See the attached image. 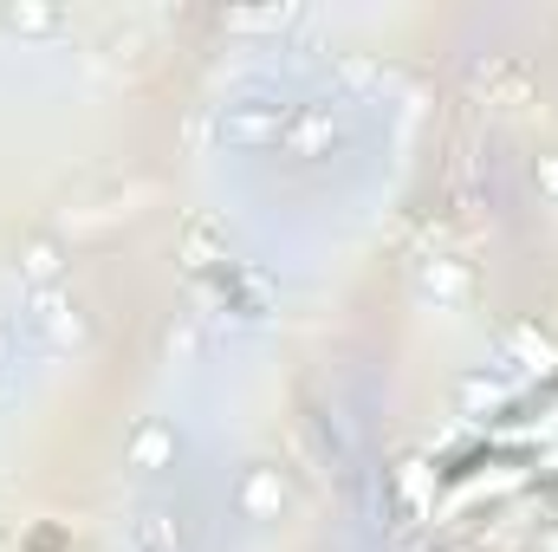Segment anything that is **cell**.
<instances>
[{
    "label": "cell",
    "instance_id": "cell-2",
    "mask_svg": "<svg viewBox=\"0 0 558 552\" xmlns=\"http://www.w3.org/2000/svg\"><path fill=\"white\" fill-rule=\"evenodd\" d=\"M286 124H292V111H286V105L254 98V105H228V118H221V137L241 143V149H260V143H286Z\"/></svg>",
    "mask_w": 558,
    "mask_h": 552
},
{
    "label": "cell",
    "instance_id": "cell-1",
    "mask_svg": "<svg viewBox=\"0 0 558 552\" xmlns=\"http://www.w3.org/2000/svg\"><path fill=\"white\" fill-rule=\"evenodd\" d=\"M234 507H241L247 520H279V514L292 507L286 468H279V461H247V468H241V488H234Z\"/></svg>",
    "mask_w": 558,
    "mask_h": 552
},
{
    "label": "cell",
    "instance_id": "cell-5",
    "mask_svg": "<svg viewBox=\"0 0 558 552\" xmlns=\"http://www.w3.org/2000/svg\"><path fill=\"white\" fill-rule=\"evenodd\" d=\"M331 143H338V124H331V111H325V105L292 111V124H286V149H292V156H325Z\"/></svg>",
    "mask_w": 558,
    "mask_h": 552
},
{
    "label": "cell",
    "instance_id": "cell-6",
    "mask_svg": "<svg viewBox=\"0 0 558 552\" xmlns=\"http://www.w3.org/2000/svg\"><path fill=\"white\" fill-rule=\"evenodd\" d=\"M20 279L33 286V292H52L59 286V267H65V254H59V241H46V235H33V241H20Z\"/></svg>",
    "mask_w": 558,
    "mask_h": 552
},
{
    "label": "cell",
    "instance_id": "cell-8",
    "mask_svg": "<svg viewBox=\"0 0 558 552\" xmlns=\"http://www.w3.org/2000/svg\"><path fill=\"white\" fill-rule=\"evenodd\" d=\"M0 26H13V33H59V7L13 0V7H0Z\"/></svg>",
    "mask_w": 558,
    "mask_h": 552
},
{
    "label": "cell",
    "instance_id": "cell-10",
    "mask_svg": "<svg viewBox=\"0 0 558 552\" xmlns=\"http://www.w3.org/2000/svg\"><path fill=\"white\" fill-rule=\"evenodd\" d=\"M539 189L558 202V156H539Z\"/></svg>",
    "mask_w": 558,
    "mask_h": 552
},
{
    "label": "cell",
    "instance_id": "cell-3",
    "mask_svg": "<svg viewBox=\"0 0 558 552\" xmlns=\"http://www.w3.org/2000/svg\"><path fill=\"white\" fill-rule=\"evenodd\" d=\"M175 455H182V435H175V422H162V416H143L137 429H131V442H124V461H131L137 475L175 468Z\"/></svg>",
    "mask_w": 558,
    "mask_h": 552
},
{
    "label": "cell",
    "instance_id": "cell-7",
    "mask_svg": "<svg viewBox=\"0 0 558 552\" xmlns=\"http://www.w3.org/2000/svg\"><path fill=\"white\" fill-rule=\"evenodd\" d=\"M461 292H468V267H461V261H428V267H422V299L454 305Z\"/></svg>",
    "mask_w": 558,
    "mask_h": 552
},
{
    "label": "cell",
    "instance_id": "cell-9",
    "mask_svg": "<svg viewBox=\"0 0 558 552\" xmlns=\"http://www.w3.org/2000/svg\"><path fill=\"white\" fill-rule=\"evenodd\" d=\"M162 345H169V358H182V364H189V358L202 351V338H195V325H169V338H162Z\"/></svg>",
    "mask_w": 558,
    "mask_h": 552
},
{
    "label": "cell",
    "instance_id": "cell-4",
    "mask_svg": "<svg viewBox=\"0 0 558 552\" xmlns=\"http://www.w3.org/2000/svg\"><path fill=\"white\" fill-rule=\"evenodd\" d=\"M33 332L52 345V351H72V345H85V319H78V305L52 286V292H33Z\"/></svg>",
    "mask_w": 558,
    "mask_h": 552
}]
</instances>
